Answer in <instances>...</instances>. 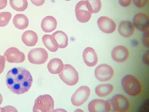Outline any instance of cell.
<instances>
[{
    "instance_id": "cell-9",
    "label": "cell",
    "mask_w": 149,
    "mask_h": 112,
    "mask_svg": "<svg viewBox=\"0 0 149 112\" xmlns=\"http://www.w3.org/2000/svg\"><path fill=\"white\" fill-rule=\"evenodd\" d=\"M114 71L112 67L105 64H100L97 66L95 71L96 78L101 82H105L109 80L113 76Z\"/></svg>"
},
{
    "instance_id": "cell-17",
    "label": "cell",
    "mask_w": 149,
    "mask_h": 112,
    "mask_svg": "<svg viewBox=\"0 0 149 112\" xmlns=\"http://www.w3.org/2000/svg\"><path fill=\"white\" fill-rule=\"evenodd\" d=\"M57 26L56 19L51 16H46L42 20L41 27L42 30L45 33L51 32L55 29Z\"/></svg>"
},
{
    "instance_id": "cell-23",
    "label": "cell",
    "mask_w": 149,
    "mask_h": 112,
    "mask_svg": "<svg viewBox=\"0 0 149 112\" xmlns=\"http://www.w3.org/2000/svg\"><path fill=\"white\" fill-rule=\"evenodd\" d=\"M113 86L109 84H102L98 85L95 88L96 94L100 97H106L112 92Z\"/></svg>"
},
{
    "instance_id": "cell-10",
    "label": "cell",
    "mask_w": 149,
    "mask_h": 112,
    "mask_svg": "<svg viewBox=\"0 0 149 112\" xmlns=\"http://www.w3.org/2000/svg\"><path fill=\"white\" fill-rule=\"evenodd\" d=\"M132 23L134 28L140 32L143 33L149 31V16L144 13H137L133 17Z\"/></svg>"
},
{
    "instance_id": "cell-27",
    "label": "cell",
    "mask_w": 149,
    "mask_h": 112,
    "mask_svg": "<svg viewBox=\"0 0 149 112\" xmlns=\"http://www.w3.org/2000/svg\"><path fill=\"white\" fill-rule=\"evenodd\" d=\"M133 4L136 7L143 8L148 4L149 0H132Z\"/></svg>"
},
{
    "instance_id": "cell-36",
    "label": "cell",
    "mask_w": 149,
    "mask_h": 112,
    "mask_svg": "<svg viewBox=\"0 0 149 112\" xmlns=\"http://www.w3.org/2000/svg\"><path fill=\"white\" fill-rule=\"evenodd\" d=\"M1 109H2V108L1 107H0V112H1Z\"/></svg>"
},
{
    "instance_id": "cell-26",
    "label": "cell",
    "mask_w": 149,
    "mask_h": 112,
    "mask_svg": "<svg viewBox=\"0 0 149 112\" xmlns=\"http://www.w3.org/2000/svg\"><path fill=\"white\" fill-rule=\"evenodd\" d=\"M12 16L11 13L8 12L0 13V27L6 26L8 23Z\"/></svg>"
},
{
    "instance_id": "cell-7",
    "label": "cell",
    "mask_w": 149,
    "mask_h": 112,
    "mask_svg": "<svg viewBox=\"0 0 149 112\" xmlns=\"http://www.w3.org/2000/svg\"><path fill=\"white\" fill-rule=\"evenodd\" d=\"M110 101L114 112H125L130 108V104L128 100L122 94L114 95Z\"/></svg>"
},
{
    "instance_id": "cell-33",
    "label": "cell",
    "mask_w": 149,
    "mask_h": 112,
    "mask_svg": "<svg viewBox=\"0 0 149 112\" xmlns=\"http://www.w3.org/2000/svg\"><path fill=\"white\" fill-rule=\"evenodd\" d=\"M143 60L144 63L146 64H149V51L148 50L144 53L143 56Z\"/></svg>"
},
{
    "instance_id": "cell-6",
    "label": "cell",
    "mask_w": 149,
    "mask_h": 112,
    "mask_svg": "<svg viewBox=\"0 0 149 112\" xmlns=\"http://www.w3.org/2000/svg\"><path fill=\"white\" fill-rule=\"evenodd\" d=\"M48 57V54L45 49L38 48L31 49L28 55V60L31 63L41 64L45 63Z\"/></svg>"
},
{
    "instance_id": "cell-1",
    "label": "cell",
    "mask_w": 149,
    "mask_h": 112,
    "mask_svg": "<svg viewBox=\"0 0 149 112\" xmlns=\"http://www.w3.org/2000/svg\"><path fill=\"white\" fill-rule=\"evenodd\" d=\"M8 89L14 93H24L31 87L33 82L32 76L27 69L22 67L13 68L8 72L6 78Z\"/></svg>"
},
{
    "instance_id": "cell-13",
    "label": "cell",
    "mask_w": 149,
    "mask_h": 112,
    "mask_svg": "<svg viewBox=\"0 0 149 112\" xmlns=\"http://www.w3.org/2000/svg\"><path fill=\"white\" fill-rule=\"evenodd\" d=\"M3 56L5 60L10 63H21L24 61L25 58L24 54L15 47L7 49Z\"/></svg>"
},
{
    "instance_id": "cell-16",
    "label": "cell",
    "mask_w": 149,
    "mask_h": 112,
    "mask_svg": "<svg viewBox=\"0 0 149 112\" xmlns=\"http://www.w3.org/2000/svg\"><path fill=\"white\" fill-rule=\"evenodd\" d=\"M82 57L84 63L88 66H93L97 63L98 58L96 53L91 47H87L84 49Z\"/></svg>"
},
{
    "instance_id": "cell-22",
    "label": "cell",
    "mask_w": 149,
    "mask_h": 112,
    "mask_svg": "<svg viewBox=\"0 0 149 112\" xmlns=\"http://www.w3.org/2000/svg\"><path fill=\"white\" fill-rule=\"evenodd\" d=\"M52 35L54 37L60 48H66L68 44V37L63 32L57 31L53 33Z\"/></svg>"
},
{
    "instance_id": "cell-34",
    "label": "cell",
    "mask_w": 149,
    "mask_h": 112,
    "mask_svg": "<svg viewBox=\"0 0 149 112\" xmlns=\"http://www.w3.org/2000/svg\"><path fill=\"white\" fill-rule=\"evenodd\" d=\"M7 0H0V10L4 8L7 6Z\"/></svg>"
},
{
    "instance_id": "cell-35",
    "label": "cell",
    "mask_w": 149,
    "mask_h": 112,
    "mask_svg": "<svg viewBox=\"0 0 149 112\" xmlns=\"http://www.w3.org/2000/svg\"><path fill=\"white\" fill-rule=\"evenodd\" d=\"M3 101V97L1 94L0 93V105L2 103Z\"/></svg>"
},
{
    "instance_id": "cell-31",
    "label": "cell",
    "mask_w": 149,
    "mask_h": 112,
    "mask_svg": "<svg viewBox=\"0 0 149 112\" xmlns=\"http://www.w3.org/2000/svg\"><path fill=\"white\" fill-rule=\"evenodd\" d=\"M6 60L3 56L0 55V74L3 71L5 66Z\"/></svg>"
},
{
    "instance_id": "cell-5",
    "label": "cell",
    "mask_w": 149,
    "mask_h": 112,
    "mask_svg": "<svg viewBox=\"0 0 149 112\" xmlns=\"http://www.w3.org/2000/svg\"><path fill=\"white\" fill-rule=\"evenodd\" d=\"M75 13L77 19L79 22L84 23L90 20L92 13L87 0L80 1L77 4Z\"/></svg>"
},
{
    "instance_id": "cell-21",
    "label": "cell",
    "mask_w": 149,
    "mask_h": 112,
    "mask_svg": "<svg viewBox=\"0 0 149 112\" xmlns=\"http://www.w3.org/2000/svg\"><path fill=\"white\" fill-rule=\"evenodd\" d=\"M13 23L17 29L23 30L26 28L29 25V22L27 17L24 15L18 14L14 17Z\"/></svg>"
},
{
    "instance_id": "cell-37",
    "label": "cell",
    "mask_w": 149,
    "mask_h": 112,
    "mask_svg": "<svg viewBox=\"0 0 149 112\" xmlns=\"http://www.w3.org/2000/svg\"><path fill=\"white\" fill-rule=\"evenodd\" d=\"M65 0L67 1H70L71 0Z\"/></svg>"
},
{
    "instance_id": "cell-19",
    "label": "cell",
    "mask_w": 149,
    "mask_h": 112,
    "mask_svg": "<svg viewBox=\"0 0 149 112\" xmlns=\"http://www.w3.org/2000/svg\"><path fill=\"white\" fill-rule=\"evenodd\" d=\"M64 65L62 61L58 58H54L49 62L47 68L49 72L52 74H58L62 70Z\"/></svg>"
},
{
    "instance_id": "cell-3",
    "label": "cell",
    "mask_w": 149,
    "mask_h": 112,
    "mask_svg": "<svg viewBox=\"0 0 149 112\" xmlns=\"http://www.w3.org/2000/svg\"><path fill=\"white\" fill-rule=\"evenodd\" d=\"M54 101L49 95L38 96L36 99L33 109V112H52L54 110Z\"/></svg>"
},
{
    "instance_id": "cell-12",
    "label": "cell",
    "mask_w": 149,
    "mask_h": 112,
    "mask_svg": "<svg viewBox=\"0 0 149 112\" xmlns=\"http://www.w3.org/2000/svg\"><path fill=\"white\" fill-rule=\"evenodd\" d=\"M97 24L100 31L106 34H111L116 29V24L114 21L106 16L100 17L97 21Z\"/></svg>"
},
{
    "instance_id": "cell-24",
    "label": "cell",
    "mask_w": 149,
    "mask_h": 112,
    "mask_svg": "<svg viewBox=\"0 0 149 112\" xmlns=\"http://www.w3.org/2000/svg\"><path fill=\"white\" fill-rule=\"evenodd\" d=\"M9 3L13 9L18 12L25 10L28 6L27 0H9Z\"/></svg>"
},
{
    "instance_id": "cell-29",
    "label": "cell",
    "mask_w": 149,
    "mask_h": 112,
    "mask_svg": "<svg viewBox=\"0 0 149 112\" xmlns=\"http://www.w3.org/2000/svg\"><path fill=\"white\" fill-rule=\"evenodd\" d=\"M119 5L123 8L130 6L132 3V0H118Z\"/></svg>"
},
{
    "instance_id": "cell-4",
    "label": "cell",
    "mask_w": 149,
    "mask_h": 112,
    "mask_svg": "<svg viewBox=\"0 0 149 112\" xmlns=\"http://www.w3.org/2000/svg\"><path fill=\"white\" fill-rule=\"evenodd\" d=\"M61 80L67 85H74L78 82L79 76L78 72L72 65L65 64L61 71L58 74Z\"/></svg>"
},
{
    "instance_id": "cell-2",
    "label": "cell",
    "mask_w": 149,
    "mask_h": 112,
    "mask_svg": "<svg viewBox=\"0 0 149 112\" xmlns=\"http://www.w3.org/2000/svg\"><path fill=\"white\" fill-rule=\"evenodd\" d=\"M121 85L125 92L131 96H138L142 91V85L140 82L132 75L124 76L121 80Z\"/></svg>"
},
{
    "instance_id": "cell-20",
    "label": "cell",
    "mask_w": 149,
    "mask_h": 112,
    "mask_svg": "<svg viewBox=\"0 0 149 112\" xmlns=\"http://www.w3.org/2000/svg\"><path fill=\"white\" fill-rule=\"evenodd\" d=\"M42 40L45 46L50 51L55 52L58 50V44L52 35H44L42 37Z\"/></svg>"
},
{
    "instance_id": "cell-8",
    "label": "cell",
    "mask_w": 149,
    "mask_h": 112,
    "mask_svg": "<svg viewBox=\"0 0 149 112\" xmlns=\"http://www.w3.org/2000/svg\"><path fill=\"white\" fill-rule=\"evenodd\" d=\"M90 88L86 86H81L78 88L71 97L72 104L79 106L83 104L88 99L90 94Z\"/></svg>"
},
{
    "instance_id": "cell-28",
    "label": "cell",
    "mask_w": 149,
    "mask_h": 112,
    "mask_svg": "<svg viewBox=\"0 0 149 112\" xmlns=\"http://www.w3.org/2000/svg\"><path fill=\"white\" fill-rule=\"evenodd\" d=\"M149 31H147L143 32L142 40L143 44L146 47L148 48L149 47Z\"/></svg>"
},
{
    "instance_id": "cell-30",
    "label": "cell",
    "mask_w": 149,
    "mask_h": 112,
    "mask_svg": "<svg viewBox=\"0 0 149 112\" xmlns=\"http://www.w3.org/2000/svg\"><path fill=\"white\" fill-rule=\"evenodd\" d=\"M17 109L14 106H7L2 108V112H17Z\"/></svg>"
},
{
    "instance_id": "cell-15",
    "label": "cell",
    "mask_w": 149,
    "mask_h": 112,
    "mask_svg": "<svg viewBox=\"0 0 149 112\" xmlns=\"http://www.w3.org/2000/svg\"><path fill=\"white\" fill-rule=\"evenodd\" d=\"M119 34L123 37L129 38L134 32V27L132 22L127 20H124L119 23L118 29Z\"/></svg>"
},
{
    "instance_id": "cell-25",
    "label": "cell",
    "mask_w": 149,
    "mask_h": 112,
    "mask_svg": "<svg viewBox=\"0 0 149 112\" xmlns=\"http://www.w3.org/2000/svg\"><path fill=\"white\" fill-rule=\"evenodd\" d=\"M88 1L91 13H96L100 10L102 4L101 0H87Z\"/></svg>"
},
{
    "instance_id": "cell-14",
    "label": "cell",
    "mask_w": 149,
    "mask_h": 112,
    "mask_svg": "<svg viewBox=\"0 0 149 112\" xmlns=\"http://www.w3.org/2000/svg\"><path fill=\"white\" fill-rule=\"evenodd\" d=\"M129 53L128 49L125 46L118 45L115 47L111 52V56L115 61L122 62L128 58Z\"/></svg>"
},
{
    "instance_id": "cell-18",
    "label": "cell",
    "mask_w": 149,
    "mask_h": 112,
    "mask_svg": "<svg viewBox=\"0 0 149 112\" xmlns=\"http://www.w3.org/2000/svg\"><path fill=\"white\" fill-rule=\"evenodd\" d=\"M23 42L26 46H34L38 41V36L36 33L32 30H29L24 32L21 37Z\"/></svg>"
},
{
    "instance_id": "cell-32",
    "label": "cell",
    "mask_w": 149,
    "mask_h": 112,
    "mask_svg": "<svg viewBox=\"0 0 149 112\" xmlns=\"http://www.w3.org/2000/svg\"><path fill=\"white\" fill-rule=\"evenodd\" d=\"M31 3L36 6H40L44 4L45 0H30Z\"/></svg>"
},
{
    "instance_id": "cell-11",
    "label": "cell",
    "mask_w": 149,
    "mask_h": 112,
    "mask_svg": "<svg viewBox=\"0 0 149 112\" xmlns=\"http://www.w3.org/2000/svg\"><path fill=\"white\" fill-rule=\"evenodd\" d=\"M110 100L95 99L91 101L88 105V109L90 112H109L111 110Z\"/></svg>"
}]
</instances>
